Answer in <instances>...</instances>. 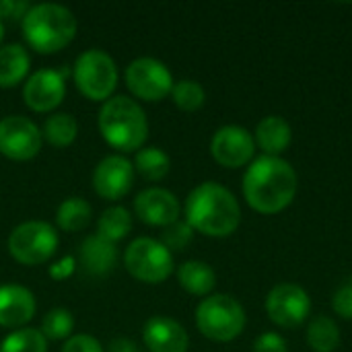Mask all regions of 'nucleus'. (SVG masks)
<instances>
[{
    "instance_id": "nucleus-1",
    "label": "nucleus",
    "mask_w": 352,
    "mask_h": 352,
    "mask_svg": "<svg viewBox=\"0 0 352 352\" xmlns=\"http://www.w3.org/2000/svg\"><path fill=\"white\" fill-rule=\"evenodd\" d=\"M297 194V173L280 157H258L243 175V196L260 214L285 210Z\"/></svg>"
},
{
    "instance_id": "nucleus-2",
    "label": "nucleus",
    "mask_w": 352,
    "mask_h": 352,
    "mask_svg": "<svg viewBox=\"0 0 352 352\" xmlns=\"http://www.w3.org/2000/svg\"><path fill=\"white\" fill-rule=\"evenodd\" d=\"M186 223L208 237H229L241 223L237 198L214 182L200 184L186 200Z\"/></svg>"
},
{
    "instance_id": "nucleus-3",
    "label": "nucleus",
    "mask_w": 352,
    "mask_h": 352,
    "mask_svg": "<svg viewBox=\"0 0 352 352\" xmlns=\"http://www.w3.org/2000/svg\"><path fill=\"white\" fill-rule=\"evenodd\" d=\"M99 130L109 146L122 153H132L146 142L148 122L134 99L118 95L103 103L99 111Z\"/></svg>"
},
{
    "instance_id": "nucleus-4",
    "label": "nucleus",
    "mask_w": 352,
    "mask_h": 352,
    "mask_svg": "<svg viewBox=\"0 0 352 352\" xmlns=\"http://www.w3.org/2000/svg\"><path fill=\"white\" fill-rule=\"evenodd\" d=\"M23 35L39 54L64 50L76 35V19L62 4H35L23 16Z\"/></svg>"
},
{
    "instance_id": "nucleus-5",
    "label": "nucleus",
    "mask_w": 352,
    "mask_h": 352,
    "mask_svg": "<svg viewBox=\"0 0 352 352\" xmlns=\"http://www.w3.org/2000/svg\"><path fill=\"white\" fill-rule=\"evenodd\" d=\"M196 326L208 340L231 342L245 328V311L231 295H212L198 305Z\"/></svg>"
},
{
    "instance_id": "nucleus-6",
    "label": "nucleus",
    "mask_w": 352,
    "mask_h": 352,
    "mask_svg": "<svg viewBox=\"0 0 352 352\" xmlns=\"http://www.w3.org/2000/svg\"><path fill=\"white\" fill-rule=\"evenodd\" d=\"M76 89L91 101H107L118 85V68L109 54L103 50L82 52L72 70Z\"/></svg>"
},
{
    "instance_id": "nucleus-7",
    "label": "nucleus",
    "mask_w": 352,
    "mask_h": 352,
    "mask_svg": "<svg viewBox=\"0 0 352 352\" xmlns=\"http://www.w3.org/2000/svg\"><path fill=\"white\" fill-rule=\"evenodd\" d=\"M124 266L136 280L159 285L173 272V254L157 239L138 237L126 248Z\"/></svg>"
},
{
    "instance_id": "nucleus-8",
    "label": "nucleus",
    "mask_w": 352,
    "mask_h": 352,
    "mask_svg": "<svg viewBox=\"0 0 352 352\" xmlns=\"http://www.w3.org/2000/svg\"><path fill=\"white\" fill-rule=\"evenodd\" d=\"M58 243V233L50 223L29 221L12 229L8 237V252L16 262L25 266H37L45 264L56 254Z\"/></svg>"
},
{
    "instance_id": "nucleus-9",
    "label": "nucleus",
    "mask_w": 352,
    "mask_h": 352,
    "mask_svg": "<svg viewBox=\"0 0 352 352\" xmlns=\"http://www.w3.org/2000/svg\"><path fill=\"white\" fill-rule=\"evenodd\" d=\"M173 76L169 68L155 58H138L126 68V87L144 101H161L173 89Z\"/></svg>"
},
{
    "instance_id": "nucleus-10",
    "label": "nucleus",
    "mask_w": 352,
    "mask_h": 352,
    "mask_svg": "<svg viewBox=\"0 0 352 352\" xmlns=\"http://www.w3.org/2000/svg\"><path fill=\"white\" fill-rule=\"evenodd\" d=\"M309 311L311 299L299 285H276L266 297V314L280 328H299L307 320Z\"/></svg>"
},
{
    "instance_id": "nucleus-11",
    "label": "nucleus",
    "mask_w": 352,
    "mask_h": 352,
    "mask_svg": "<svg viewBox=\"0 0 352 352\" xmlns=\"http://www.w3.org/2000/svg\"><path fill=\"white\" fill-rule=\"evenodd\" d=\"M41 130L23 116H6L0 120V155L10 161H29L41 148Z\"/></svg>"
},
{
    "instance_id": "nucleus-12",
    "label": "nucleus",
    "mask_w": 352,
    "mask_h": 352,
    "mask_svg": "<svg viewBox=\"0 0 352 352\" xmlns=\"http://www.w3.org/2000/svg\"><path fill=\"white\" fill-rule=\"evenodd\" d=\"M66 95V70L43 68L33 72L23 89V99L29 109L45 113L56 109Z\"/></svg>"
},
{
    "instance_id": "nucleus-13",
    "label": "nucleus",
    "mask_w": 352,
    "mask_h": 352,
    "mask_svg": "<svg viewBox=\"0 0 352 352\" xmlns=\"http://www.w3.org/2000/svg\"><path fill=\"white\" fill-rule=\"evenodd\" d=\"M256 140L241 126H223L217 130L210 142V153L214 161L223 167L237 169L254 159Z\"/></svg>"
},
{
    "instance_id": "nucleus-14",
    "label": "nucleus",
    "mask_w": 352,
    "mask_h": 352,
    "mask_svg": "<svg viewBox=\"0 0 352 352\" xmlns=\"http://www.w3.org/2000/svg\"><path fill=\"white\" fill-rule=\"evenodd\" d=\"M134 186V167L120 155L105 157L93 171V188L105 200L124 198Z\"/></svg>"
},
{
    "instance_id": "nucleus-15",
    "label": "nucleus",
    "mask_w": 352,
    "mask_h": 352,
    "mask_svg": "<svg viewBox=\"0 0 352 352\" xmlns=\"http://www.w3.org/2000/svg\"><path fill=\"white\" fill-rule=\"evenodd\" d=\"M134 210L142 223L153 227H167L179 219L177 198L163 188H148L140 192L134 200Z\"/></svg>"
},
{
    "instance_id": "nucleus-16",
    "label": "nucleus",
    "mask_w": 352,
    "mask_h": 352,
    "mask_svg": "<svg viewBox=\"0 0 352 352\" xmlns=\"http://www.w3.org/2000/svg\"><path fill=\"white\" fill-rule=\"evenodd\" d=\"M142 340L151 352H188L190 338L182 324L171 318H151L144 324Z\"/></svg>"
},
{
    "instance_id": "nucleus-17",
    "label": "nucleus",
    "mask_w": 352,
    "mask_h": 352,
    "mask_svg": "<svg viewBox=\"0 0 352 352\" xmlns=\"http://www.w3.org/2000/svg\"><path fill=\"white\" fill-rule=\"evenodd\" d=\"M35 316V297L21 285L0 287V326L21 328Z\"/></svg>"
},
{
    "instance_id": "nucleus-18",
    "label": "nucleus",
    "mask_w": 352,
    "mask_h": 352,
    "mask_svg": "<svg viewBox=\"0 0 352 352\" xmlns=\"http://www.w3.org/2000/svg\"><path fill=\"white\" fill-rule=\"evenodd\" d=\"M78 258H80V264H82L87 274H91V276H105L116 266L118 250H116L113 243L105 241L103 237L91 235V237H87L80 243Z\"/></svg>"
},
{
    "instance_id": "nucleus-19",
    "label": "nucleus",
    "mask_w": 352,
    "mask_h": 352,
    "mask_svg": "<svg viewBox=\"0 0 352 352\" xmlns=\"http://www.w3.org/2000/svg\"><path fill=\"white\" fill-rule=\"evenodd\" d=\"M291 124L280 116L264 118L256 128V142L268 157H278L291 144Z\"/></svg>"
},
{
    "instance_id": "nucleus-20",
    "label": "nucleus",
    "mask_w": 352,
    "mask_h": 352,
    "mask_svg": "<svg viewBox=\"0 0 352 352\" xmlns=\"http://www.w3.org/2000/svg\"><path fill=\"white\" fill-rule=\"evenodd\" d=\"M29 74V54L23 45L10 43L0 47V89H10L23 82Z\"/></svg>"
},
{
    "instance_id": "nucleus-21",
    "label": "nucleus",
    "mask_w": 352,
    "mask_h": 352,
    "mask_svg": "<svg viewBox=\"0 0 352 352\" xmlns=\"http://www.w3.org/2000/svg\"><path fill=\"white\" fill-rule=\"evenodd\" d=\"M177 280H179L182 289L188 291L190 295L204 297V295H210V291L214 289L217 274H214V270L206 262L190 260V262H186V264L179 266Z\"/></svg>"
},
{
    "instance_id": "nucleus-22",
    "label": "nucleus",
    "mask_w": 352,
    "mask_h": 352,
    "mask_svg": "<svg viewBox=\"0 0 352 352\" xmlns=\"http://www.w3.org/2000/svg\"><path fill=\"white\" fill-rule=\"evenodd\" d=\"M91 204L82 198H68L60 204L56 212V223L62 231L66 233H76L82 231L89 221H91Z\"/></svg>"
},
{
    "instance_id": "nucleus-23",
    "label": "nucleus",
    "mask_w": 352,
    "mask_h": 352,
    "mask_svg": "<svg viewBox=\"0 0 352 352\" xmlns=\"http://www.w3.org/2000/svg\"><path fill=\"white\" fill-rule=\"evenodd\" d=\"M78 124L70 113H54L45 120L41 136L56 148H66L74 142Z\"/></svg>"
},
{
    "instance_id": "nucleus-24",
    "label": "nucleus",
    "mask_w": 352,
    "mask_h": 352,
    "mask_svg": "<svg viewBox=\"0 0 352 352\" xmlns=\"http://www.w3.org/2000/svg\"><path fill=\"white\" fill-rule=\"evenodd\" d=\"M130 229H132V214L124 206L107 208L97 223V235L109 243L124 239L130 233Z\"/></svg>"
},
{
    "instance_id": "nucleus-25",
    "label": "nucleus",
    "mask_w": 352,
    "mask_h": 352,
    "mask_svg": "<svg viewBox=\"0 0 352 352\" xmlns=\"http://www.w3.org/2000/svg\"><path fill=\"white\" fill-rule=\"evenodd\" d=\"M307 344L316 352H334L340 344V330L334 320L320 316L307 326Z\"/></svg>"
},
{
    "instance_id": "nucleus-26",
    "label": "nucleus",
    "mask_w": 352,
    "mask_h": 352,
    "mask_svg": "<svg viewBox=\"0 0 352 352\" xmlns=\"http://www.w3.org/2000/svg\"><path fill=\"white\" fill-rule=\"evenodd\" d=\"M134 167L138 169V173L142 177H146L151 182H159V179H163L169 173L171 161H169V157L161 148L148 146V148H140L136 153Z\"/></svg>"
},
{
    "instance_id": "nucleus-27",
    "label": "nucleus",
    "mask_w": 352,
    "mask_h": 352,
    "mask_svg": "<svg viewBox=\"0 0 352 352\" xmlns=\"http://www.w3.org/2000/svg\"><path fill=\"white\" fill-rule=\"evenodd\" d=\"M0 352H47V340L41 330L21 328L2 340Z\"/></svg>"
},
{
    "instance_id": "nucleus-28",
    "label": "nucleus",
    "mask_w": 352,
    "mask_h": 352,
    "mask_svg": "<svg viewBox=\"0 0 352 352\" xmlns=\"http://www.w3.org/2000/svg\"><path fill=\"white\" fill-rule=\"evenodd\" d=\"M74 330V318L68 309H52L43 316L41 322V334L45 336V340H64L72 334Z\"/></svg>"
},
{
    "instance_id": "nucleus-29",
    "label": "nucleus",
    "mask_w": 352,
    "mask_h": 352,
    "mask_svg": "<svg viewBox=\"0 0 352 352\" xmlns=\"http://www.w3.org/2000/svg\"><path fill=\"white\" fill-rule=\"evenodd\" d=\"M171 97H173V103L182 111H196L204 105L206 93L202 89V85L196 80H179L173 85Z\"/></svg>"
},
{
    "instance_id": "nucleus-30",
    "label": "nucleus",
    "mask_w": 352,
    "mask_h": 352,
    "mask_svg": "<svg viewBox=\"0 0 352 352\" xmlns=\"http://www.w3.org/2000/svg\"><path fill=\"white\" fill-rule=\"evenodd\" d=\"M194 237V229L186 223V221H175L167 227H163L161 231V243L173 254V252H182L190 245Z\"/></svg>"
},
{
    "instance_id": "nucleus-31",
    "label": "nucleus",
    "mask_w": 352,
    "mask_h": 352,
    "mask_svg": "<svg viewBox=\"0 0 352 352\" xmlns=\"http://www.w3.org/2000/svg\"><path fill=\"white\" fill-rule=\"evenodd\" d=\"M332 307H334V311H336L340 318L352 320V278L334 293V297H332Z\"/></svg>"
},
{
    "instance_id": "nucleus-32",
    "label": "nucleus",
    "mask_w": 352,
    "mask_h": 352,
    "mask_svg": "<svg viewBox=\"0 0 352 352\" xmlns=\"http://www.w3.org/2000/svg\"><path fill=\"white\" fill-rule=\"evenodd\" d=\"M254 352H289L287 342L276 332H266L254 342Z\"/></svg>"
},
{
    "instance_id": "nucleus-33",
    "label": "nucleus",
    "mask_w": 352,
    "mask_h": 352,
    "mask_svg": "<svg viewBox=\"0 0 352 352\" xmlns=\"http://www.w3.org/2000/svg\"><path fill=\"white\" fill-rule=\"evenodd\" d=\"M62 352H103L101 344L89 336V334H76L72 336L64 346H62Z\"/></svg>"
},
{
    "instance_id": "nucleus-34",
    "label": "nucleus",
    "mask_w": 352,
    "mask_h": 352,
    "mask_svg": "<svg viewBox=\"0 0 352 352\" xmlns=\"http://www.w3.org/2000/svg\"><path fill=\"white\" fill-rule=\"evenodd\" d=\"M29 8L31 4L23 0H0V23L2 19H23Z\"/></svg>"
},
{
    "instance_id": "nucleus-35",
    "label": "nucleus",
    "mask_w": 352,
    "mask_h": 352,
    "mask_svg": "<svg viewBox=\"0 0 352 352\" xmlns=\"http://www.w3.org/2000/svg\"><path fill=\"white\" fill-rule=\"evenodd\" d=\"M74 268H76L74 258L72 256H66V258H62V260H58L56 264L50 266V276L54 280H66L68 276L74 274Z\"/></svg>"
},
{
    "instance_id": "nucleus-36",
    "label": "nucleus",
    "mask_w": 352,
    "mask_h": 352,
    "mask_svg": "<svg viewBox=\"0 0 352 352\" xmlns=\"http://www.w3.org/2000/svg\"><path fill=\"white\" fill-rule=\"evenodd\" d=\"M107 352H138V349H136V344H134L132 340H128V338H116V340H111Z\"/></svg>"
},
{
    "instance_id": "nucleus-37",
    "label": "nucleus",
    "mask_w": 352,
    "mask_h": 352,
    "mask_svg": "<svg viewBox=\"0 0 352 352\" xmlns=\"http://www.w3.org/2000/svg\"><path fill=\"white\" fill-rule=\"evenodd\" d=\"M2 39H4V25L0 23V43H2Z\"/></svg>"
}]
</instances>
